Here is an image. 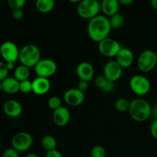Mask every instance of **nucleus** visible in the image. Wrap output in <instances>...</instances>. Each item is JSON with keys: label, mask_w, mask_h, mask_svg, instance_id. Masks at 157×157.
Here are the masks:
<instances>
[{"label": "nucleus", "mask_w": 157, "mask_h": 157, "mask_svg": "<svg viewBox=\"0 0 157 157\" xmlns=\"http://www.w3.org/2000/svg\"><path fill=\"white\" fill-rule=\"evenodd\" d=\"M133 54L130 49L122 48L116 56V61L122 68H128L133 64Z\"/></svg>", "instance_id": "obj_15"}, {"label": "nucleus", "mask_w": 157, "mask_h": 157, "mask_svg": "<svg viewBox=\"0 0 157 157\" xmlns=\"http://www.w3.org/2000/svg\"><path fill=\"white\" fill-rule=\"evenodd\" d=\"M76 73L81 81H90L94 75V69L93 65L87 61H82L78 65Z\"/></svg>", "instance_id": "obj_13"}, {"label": "nucleus", "mask_w": 157, "mask_h": 157, "mask_svg": "<svg viewBox=\"0 0 157 157\" xmlns=\"http://www.w3.org/2000/svg\"><path fill=\"white\" fill-rule=\"evenodd\" d=\"M51 88V83L48 78H38L32 81V92L36 95L46 94Z\"/></svg>", "instance_id": "obj_16"}, {"label": "nucleus", "mask_w": 157, "mask_h": 157, "mask_svg": "<svg viewBox=\"0 0 157 157\" xmlns=\"http://www.w3.org/2000/svg\"><path fill=\"white\" fill-rule=\"evenodd\" d=\"M152 113L154 115V117H156V120H157V105L155 106V107L152 109Z\"/></svg>", "instance_id": "obj_38"}, {"label": "nucleus", "mask_w": 157, "mask_h": 157, "mask_svg": "<svg viewBox=\"0 0 157 157\" xmlns=\"http://www.w3.org/2000/svg\"><path fill=\"white\" fill-rule=\"evenodd\" d=\"M8 74H9V69L6 67V64L0 61V81H2L3 80L8 78Z\"/></svg>", "instance_id": "obj_30"}, {"label": "nucleus", "mask_w": 157, "mask_h": 157, "mask_svg": "<svg viewBox=\"0 0 157 157\" xmlns=\"http://www.w3.org/2000/svg\"><path fill=\"white\" fill-rule=\"evenodd\" d=\"M123 68L116 61H108L104 67V76L112 82H116L122 76Z\"/></svg>", "instance_id": "obj_11"}, {"label": "nucleus", "mask_w": 157, "mask_h": 157, "mask_svg": "<svg viewBox=\"0 0 157 157\" xmlns=\"http://www.w3.org/2000/svg\"><path fill=\"white\" fill-rule=\"evenodd\" d=\"M1 90H2V81H0V92Z\"/></svg>", "instance_id": "obj_41"}, {"label": "nucleus", "mask_w": 157, "mask_h": 157, "mask_svg": "<svg viewBox=\"0 0 157 157\" xmlns=\"http://www.w3.org/2000/svg\"><path fill=\"white\" fill-rule=\"evenodd\" d=\"M12 15L14 19L15 20H21L24 16V12L22 9H15L12 11Z\"/></svg>", "instance_id": "obj_32"}, {"label": "nucleus", "mask_w": 157, "mask_h": 157, "mask_svg": "<svg viewBox=\"0 0 157 157\" xmlns=\"http://www.w3.org/2000/svg\"><path fill=\"white\" fill-rule=\"evenodd\" d=\"M6 67L7 68L9 69V71L12 70L14 68V66H15V63H12V62H6Z\"/></svg>", "instance_id": "obj_37"}, {"label": "nucleus", "mask_w": 157, "mask_h": 157, "mask_svg": "<svg viewBox=\"0 0 157 157\" xmlns=\"http://www.w3.org/2000/svg\"><path fill=\"white\" fill-rule=\"evenodd\" d=\"M122 47L117 41L110 38H107L98 43V49L102 55L107 58L116 57Z\"/></svg>", "instance_id": "obj_7"}, {"label": "nucleus", "mask_w": 157, "mask_h": 157, "mask_svg": "<svg viewBox=\"0 0 157 157\" xmlns=\"http://www.w3.org/2000/svg\"><path fill=\"white\" fill-rule=\"evenodd\" d=\"M19 91L23 94H29L32 91V81L26 80V81L20 82Z\"/></svg>", "instance_id": "obj_26"}, {"label": "nucleus", "mask_w": 157, "mask_h": 157, "mask_svg": "<svg viewBox=\"0 0 157 157\" xmlns=\"http://www.w3.org/2000/svg\"><path fill=\"white\" fill-rule=\"evenodd\" d=\"M64 100L67 104L71 107H78L82 104L85 100V94L78 88H71L66 90Z\"/></svg>", "instance_id": "obj_12"}, {"label": "nucleus", "mask_w": 157, "mask_h": 157, "mask_svg": "<svg viewBox=\"0 0 157 157\" xmlns=\"http://www.w3.org/2000/svg\"><path fill=\"white\" fill-rule=\"evenodd\" d=\"M101 10L107 16H113L118 13L120 3L118 0H104L101 3Z\"/></svg>", "instance_id": "obj_18"}, {"label": "nucleus", "mask_w": 157, "mask_h": 157, "mask_svg": "<svg viewBox=\"0 0 157 157\" xmlns=\"http://www.w3.org/2000/svg\"><path fill=\"white\" fill-rule=\"evenodd\" d=\"M90 153L92 157H106L105 149L99 145L94 146L92 148Z\"/></svg>", "instance_id": "obj_27"}, {"label": "nucleus", "mask_w": 157, "mask_h": 157, "mask_svg": "<svg viewBox=\"0 0 157 157\" xmlns=\"http://www.w3.org/2000/svg\"><path fill=\"white\" fill-rule=\"evenodd\" d=\"M130 102L127 99L124 98H118L116 101H115L114 107L117 111L121 112V113H125L129 110L130 108Z\"/></svg>", "instance_id": "obj_24"}, {"label": "nucleus", "mask_w": 157, "mask_h": 157, "mask_svg": "<svg viewBox=\"0 0 157 157\" xmlns=\"http://www.w3.org/2000/svg\"><path fill=\"white\" fill-rule=\"evenodd\" d=\"M151 5L152 6H153V9H155L156 10H157V0H152Z\"/></svg>", "instance_id": "obj_39"}, {"label": "nucleus", "mask_w": 157, "mask_h": 157, "mask_svg": "<svg viewBox=\"0 0 157 157\" xmlns=\"http://www.w3.org/2000/svg\"><path fill=\"white\" fill-rule=\"evenodd\" d=\"M130 116L137 122H144L152 114V107L150 103L142 98H137L130 102L128 110Z\"/></svg>", "instance_id": "obj_2"}, {"label": "nucleus", "mask_w": 157, "mask_h": 157, "mask_svg": "<svg viewBox=\"0 0 157 157\" xmlns=\"http://www.w3.org/2000/svg\"><path fill=\"white\" fill-rule=\"evenodd\" d=\"M111 29L109 18L104 15H99L89 20L87 33L90 39L99 43L105 38H108Z\"/></svg>", "instance_id": "obj_1"}, {"label": "nucleus", "mask_w": 157, "mask_h": 157, "mask_svg": "<svg viewBox=\"0 0 157 157\" xmlns=\"http://www.w3.org/2000/svg\"><path fill=\"white\" fill-rule=\"evenodd\" d=\"M101 10V3L97 0H83L80 2L77 7L78 15L81 18L89 20L99 15Z\"/></svg>", "instance_id": "obj_4"}, {"label": "nucleus", "mask_w": 157, "mask_h": 157, "mask_svg": "<svg viewBox=\"0 0 157 157\" xmlns=\"http://www.w3.org/2000/svg\"><path fill=\"white\" fill-rule=\"evenodd\" d=\"M109 21L112 29H120L124 25L125 19L122 14L117 13L116 15L110 17Z\"/></svg>", "instance_id": "obj_25"}, {"label": "nucleus", "mask_w": 157, "mask_h": 157, "mask_svg": "<svg viewBox=\"0 0 157 157\" xmlns=\"http://www.w3.org/2000/svg\"><path fill=\"white\" fill-rule=\"evenodd\" d=\"M71 113L68 109L65 107H60L59 108L54 110L52 119L55 125L58 127H64L66 126L70 121Z\"/></svg>", "instance_id": "obj_14"}, {"label": "nucleus", "mask_w": 157, "mask_h": 157, "mask_svg": "<svg viewBox=\"0 0 157 157\" xmlns=\"http://www.w3.org/2000/svg\"><path fill=\"white\" fill-rule=\"evenodd\" d=\"M21 64L25 67H35L41 60L40 49L35 44H27L22 47L19 52V58Z\"/></svg>", "instance_id": "obj_3"}, {"label": "nucleus", "mask_w": 157, "mask_h": 157, "mask_svg": "<svg viewBox=\"0 0 157 157\" xmlns=\"http://www.w3.org/2000/svg\"><path fill=\"white\" fill-rule=\"evenodd\" d=\"M55 5L54 0H38L35 3V7L39 12L46 14L52 11Z\"/></svg>", "instance_id": "obj_21"}, {"label": "nucleus", "mask_w": 157, "mask_h": 157, "mask_svg": "<svg viewBox=\"0 0 157 157\" xmlns=\"http://www.w3.org/2000/svg\"><path fill=\"white\" fill-rule=\"evenodd\" d=\"M45 157H63L62 154L61 152H59L57 150H52V151H48L46 153Z\"/></svg>", "instance_id": "obj_35"}, {"label": "nucleus", "mask_w": 157, "mask_h": 157, "mask_svg": "<svg viewBox=\"0 0 157 157\" xmlns=\"http://www.w3.org/2000/svg\"><path fill=\"white\" fill-rule=\"evenodd\" d=\"M3 111L10 117H17L20 116L22 112V107L21 104L15 100L7 101L3 105Z\"/></svg>", "instance_id": "obj_17"}, {"label": "nucleus", "mask_w": 157, "mask_h": 157, "mask_svg": "<svg viewBox=\"0 0 157 157\" xmlns=\"http://www.w3.org/2000/svg\"><path fill=\"white\" fill-rule=\"evenodd\" d=\"M2 157H19L18 152L14 148H9L5 150Z\"/></svg>", "instance_id": "obj_31"}, {"label": "nucleus", "mask_w": 157, "mask_h": 157, "mask_svg": "<svg viewBox=\"0 0 157 157\" xmlns=\"http://www.w3.org/2000/svg\"><path fill=\"white\" fill-rule=\"evenodd\" d=\"M157 64V54L147 49L140 55L137 59V67L142 72H149L155 68Z\"/></svg>", "instance_id": "obj_5"}, {"label": "nucleus", "mask_w": 157, "mask_h": 157, "mask_svg": "<svg viewBox=\"0 0 157 157\" xmlns=\"http://www.w3.org/2000/svg\"><path fill=\"white\" fill-rule=\"evenodd\" d=\"M19 52L18 48L12 41H5L0 46V55L6 63H15L19 58Z\"/></svg>", "instance_id": "obj_9"}, {"label": "nucleus", "mask_w": 157, "mask_h": 157, "mask_svg": "<svg viewBox=\"0 0 157 157\" xmlns=\"http://www.w3.org/2000/svg\"><path fill=\"white\" fill-rule=\"evenodd\" d=\"M41 146L44 150H47V152L56 150V139L52 135H46L41 140Z\"/></svg>", "instance_id": "obj_23"}, {"label": "nucleus", "mask_w": 157, "mask_h": 157, "mask_svg": "<svg viewBox=\"0 0 157 157\" xmlns=\"http://www.w3.org/2000/svg\"><path fill=\"white\" fill-rule=\"evenodd\" d=\"M25 157H38V156L37 154H35V153H29L28 155H26Z\"/></svg>", "instance_id": "obj_40"}, {"label": "nucleus", "mask_w": 157, "mask_h": 157, "mask_svg": "<svg viewBox=\"0 0 157 157\" xmlns=\"http://www.w3.org/2000/svg\"><path fill=\"white\" fill-rule=\"evenodd\" d=\"M133 2V0H120L119 3L120 5L122 4L124 6H128V5L132 4Z\"/></svg>", "instance_id": "obj_36"}, {"label": "nucleus", "mask_w": 157, "mask_h": 157, "mask_svg": "<svg viewBox=\"0 0 157 157\" xmlns=\"http://www.w3.org/2000/svg\"><path fill=\"white\" fill-rule=\"evenodd\" d=\"M95 86L105 93H110L115 89V83L109 81L104 75L98 76L94 81Z\"/></svg>", "instance_id": "obj_20"}, {"label": "nucleus", "mask_w": 157, "mask_h": 157, "mask_svg": "<svg viewBox=\"0 0 157 157\" xmlns=\"http://www.w3.org/2000/svg\"><path fill=\"white\" fill-rule=\"evenodd\" d=\"M29 76H30V70H29V67H25L22 64H21L15 69L14 78L19 82L29 80Z\"/></svg>", "instance_id": "obj_22"}, {"label": "nucleus", "mask_w": 157, "mask_h": 157, "mask_svg": "<svg viewBox=\"0 0 157 157\" xmlns=\"http://www.w3.org/2000/svg\"><path fill=\"white\" fill-rule=\"evenodd\" d=\"M77 88L84 93V91L87 90V88H88V82L84 81H81V80H80L79 82L78 83V87H77Z\"/></svg>", "instance_id": "obj_34"}, {"label": "nucleus", "mask_w": 157, "mask_h": 157, "mask_svg": "<svg viewBox=\"0 0 157 157\" xmlns=\"http://www.w3.org/2000/svg\"><path fill=\"white\" fill-rule=\"evenodd\" d=\"M130 87L135 94L138 96H144L150 91L151 84L148 78L145 76L136 75L130 78Z\"/></svg>", "instance_id": "obj_6"}, {"label": "nucleus", "mask_w": 157, "mask_h": 157, "mask_svg": "<svg viewBox=\"0 0 157 157\" xmlns=\"http://www.w3.org/2000/svg\"><path fill=\"white\" fill-rule=\"evenodd\" d=\"M8 4L10 8L15 9H21L25 4V0H9Z\"/></svg>", "instance_id": "obj_29"}, {"label": "nucleus", "mask_w": 157, "mask_h": 157, "mask_svg": "<svg viewBox=\"0 0 157 157\" xmlns=\"http://www.w3.org/2000/svg\"><path fill=\"white\" fill-rule=\"evenodd\" d=\"M34 68L38 77L48 78L55 74L57 71V64L54 60L45 58L40 60Z\"/></svg>", "instance_id": "obj_8"}, {"label": "nucleus", "mask_w": 157, "mask_h": 157, "mask_svg": "<svg viewBox=\"0 0 157 157\" xmlns=\"http://www.w3.org/2000/svg\"><path fill=\"white\" fill-rule=\"evenodd\" d=\"M33 144L32 136L26 132H20L16 133L12 139V148L17 151L25 152L30 149Z\"/></svg>", "instance_id": "obj_10"}, {"label": "nucleus", "mask_w": 157, "mask_h": 157, "mask_svg": "<svg viewBox=\"0 0 157 157\" xmlns=\"http://www.w3.org/2000/svg\"><path fill=\"white\" fill-rule=\"evenodd\" d=\"M150 133L152 136L157 140V120H155L151 124L150 127Z\"/></svg>", "instance_id": "obj_33"}, {"label": "nucleus", "mask_w": 157, "mask_h": 157, "mask_svg": "<svg viewBox=\"0 0 157 157\" xmlns=\"http://www.w3.org/2000/svg\"><path fill=\"white\" fill-rule=\"evenodd\" d=\"M2 90L6 94H15L19 91L20 82L15 78L8 77L2 81Z\"/></svg>", "instance_id": "obj_19"}, {"label": "nucleus", "mask_w": 157, "mask_h": 157, "mask_svg": "<svg viewBox=\"0 0 157 157\" xmlns=\"http://www.w3.org/2000/svg\"><path fill=\"white\" fill-rule=\"evenodd\" d=\"M48 105L51 109L55 110L56 109L61 107V101L58 97H52L48 101Z\"/></svg>", "instance_id": "obj_28"}]
</instances>
